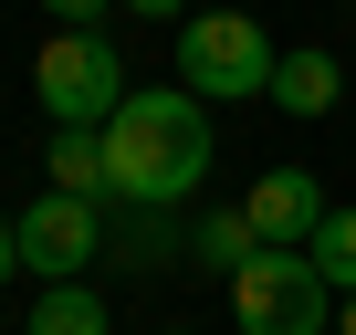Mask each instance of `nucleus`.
Returning a JSON list of instances; mask_svg holds the SVG:
<instances>
[{"label":"nucleus","mask_w":356,"mask_h":335,"mask_svg":"<svg viewBox=\"0 0 356 335\" xmlns=\"http://www.w3.org/2000/svg\"><path fill=\"white\" fill-rule=\"evenodd\" d=\"M84 262H105V199L42 189V199L22 210V272H42V283H84Z\"/></svg>","instance_id":"obj_5"},{"label":"nucleus","mask_w":356,"mask_h":335,"mask_svg":"<svg viewBox=\"0 0 356 335\" xmlns=\"http://www.w3.org/2000/svg\"><path fill=\"white\" fill-rule=\"evenodd\" d=\"M42 11H53V32H105L115 0H42Z\"/></svg>","instance_id":"obj_13"},{"label":"nucleus","mask_w":356,"mask_h":335,"mask_svg":"<svg viewBox=\"0 0 356 335\" xmlns=\"http://www.w3.org/2000/svg\"><path fill=\"white\" fill-rule=\"evenodd\" d=\"M273 42L252 11H189L178 22V84H189L200 105H241V95H273Z\"/></svg>","instance_id":"obj_2"},{"label":"nucleus","mask_w":356,"mask_h":335,"mask_svg":"<svg viewBox=\"0 0 356 335\" xmlns=\"http://www.w3.org/2000/svg\"><path fill=\"white\" fill-rule=\"evenodd\" d=\"M22 272V220H0V283Z\"/></svg>","instance_id":"obj_14"},{"label":"nucleus","mask_w":356,"mask_h":335,"mask_svg":"<svg viewBox=\"0 0 356 335\" xmlns=\"http://www.w3.org/2000/svg\"><path fill=\"white\" fill-rule=\"evenodd\" d=\"M304 252H314V272H325L335 293H356V210H325V231H314Z\"/></svg>","instance_id":"obj_12"},{"label":"nucleus","mask_w":356,"mask_h":335,"mask_svg":"<svg viewBox=\"0 0 356 335\" xmlns=\"http://www.w3.org/2000/svg\"><path fill=\"white\" fill-rule=\"evenodd\" d=\"M32 84H42V115L53 126H115V105L136 95L105 32H53L42 63H32Z\"/></svg>","instance_id":"obj_4"},{"label":"nucleus","mask_w":356,"mask_h":335,"mask_svg":"<svg viewBox=\"0 0 356 335\" xmlns=\"http://www.w3.org/2000/svg\"><path fill=\"white\" fill-rule=\"evenodd\" d=\"M168 335H178V325H168Z\"/></svg>","instance_id":"obj_17"},{"label":"nucleus","mask_w":356,"mask_h":335,"mask_svg":"<svg viewBox=\"0 0 356 335\" xmlns=\"http://www.w3.org/2000/svg\"><path fill=\"white\" fill-rule=\"evenodd\" d=\"M273 105H283V115H335V105H346L335 53H283V63H273Z\"/></svg>","instance_id":"obj_8"},{"label":"nucleus","mask_w":356,"mask_h":335,"mask_svg":"<svg viewBox=\"0 0 356 335\" xmlns=\"http://www.w3.org/2000/svg\"><path fill=\"white\" fill-rule=\"evenodd\" d=\"M22 335H105V293L95 283H42L32 314H22Z\"/></svg>","instance_id":"obj_9"},{"label":"nucleus","mask_w":356,"mask_h":335,"mask_svg":"<svg viewBox=\"0 0 356 335\" xmlns=\"http://www.w3.org/2000/svg\"><path fill=\"white\" fill-rule=\"evenodd\" d=\"M105 262H115V272H157V262H168V210H126V220H105Z\"/></svg>","instance_id":"obj_10"},{"label":"nucleus","mask_w":356,"mask_h":335,"mask_svg":"<svg viewBox=\"0 0 356 335\" xmlns=\"http://www.w3.org/2000/svg\"><path fill=\"white\" fill-rule=\"evenodd\" d=\"M241 210H252L262 252H304V241L325 231V189H314V168H262Z\"/></svg>","instance_id":"obj_6"},{"label":"nucleus","mask_w":356,"mask_h":335,"mask_svg":"<svg viewBox=\"0 0 356 335\" xmlns=\"http://www.w3.org/2000/svg\"><path fill=\"white\" fill-rule=\"evenodd\" d=\"M189 252H200V262H210V272H241V262H252V252H262V231H252V210H241V199H231V210H210V220H200V231H189Z\"/></svg>","instance_id":"obj_11"},{"label":"nucleus","mask_w":356,"mask_h":335,"mask_svg":"<svg viewBox=\"0 0 356 335\" xmlns=\"http://www.w3.org/2000/svg\"><path fill=\"white\" fill-rule=\"evenodd\" d=\"M53 179L42 189H74V199H115V179H105V126H53Z\"/></svg>","instance_id":"obj_7"},{"label":"nucleus","mask_w":356,"mask_h":335,"mask_svg":"<svg viewBox=\"0 0 356 335\" xmlns=\"http://www.w3.org/2000/svg\"><path fill=\"white\" fill-rule=\"evenodd\" d=\"M231 325L241 335H335V283L314 252H252L231 272Z\"/></svg>","instance_id":"obj_3"},{"label":"nucleus","mask_w":356,"mask_h":335,"mask_svg":"<svg viewBox=\"0 0 356 335\" xmlns=\"http://www.w3.org/2000/svg\"><path fill=\"white\" fill-rule=\"evenodd\" d=\"M335 335H356V293H346V304H335Z\"/></svg>","instance_id":"obj_16"},{"label":"nucleus","mask_w":356,"mask_h":335,"mask_svg":"<svg viewBox=\"0 0 356 335\" xmlns=\"http://www.w3.org/2000/svg\"><path fill=\"white\" fill-rule=\"evenodd\" d=\"M105 179H115V210H178L210 179V105L189 84L126 95L115 126H105Z\"/></svg>","instance_id":"obj_1"},{"label":"nucleus","mask_w":356,"mask_h":335,"mask_svg":"<svg viewBox=\"0 0 356 335\" xmlns=\"http://www.w3.org/2000/svg\"><path fill=\"white\" fill-rule=\"evenodd\" d=\"M115 11H136V22H168V11H189V0H115Z\"/></svg>","instance_id":"obj_15"}]
</instances>
